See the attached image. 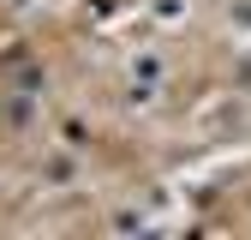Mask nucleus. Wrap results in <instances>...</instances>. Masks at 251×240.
<instances>
[{
	"instance_id": "1",
	"label": "nucleus",
	"mask_w": 251,
	"mask_h": 240,
	"mask_svg": "<svg viewBox=\"0 0 251 240\" xmlns=\"http://www.w3.org/2000/svg\"><path fill=\"white\" fill-rule=\"evenodd\" d=\"M126 78H132L138 90H155V84L168 78V60H162V54H132V66H126Z\"/></svg>"
},
{
	"instance_id": "2",
	"label": "nucleus",
	"mask_w": 251,
	"mask_h": 240,
	"mask_svg": "<svg viewBox=\"0 0 251 240\" xmlns=\"http://www.w3.org/2000/svg\"><path fill=\"white\" fill-rule=\"evenodd\" d=\"M6 114H12V126H30V120H36V96H12Z\"/></svg>"
},
{
	"instance_id": "3",
	"label": "nucleus",
	"mask_w": 251,
	"mask_h": 240,
	"mask_svg": "<svg viewBox=\"0 0 251 240\" xmlns=\"http://www.w3.org/2000/svg\"><path fill=\"white\" fill-rule=\"evenodd\" d=\"M222 18H227V24H233V30H251V0H233V6H227V12H222Z\"/></svg>"
},
{
	"instance_id": "4",
	"label": "nucleus",
	"mask_w": 251,
	"mask_h": 240,
	"mask_svg": "<svg viewBox=\"0 0 251 240\" xmlns=\"http://www.w3.org/2000/svg\"><path fill=\"white\" fill-rule=\"evenodd\" d=\"M48 174H54V180H72V174H78V162H72V156H54V162H48Z\"/></svg>"
}]
</instances>
